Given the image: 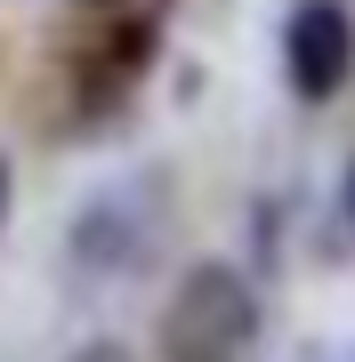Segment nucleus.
Wrapping results in <instances>:
<instances>
[{"instance_id": "f257e3e1", "label": "nucleus", "mask_w": 355, "mask_h": 362, "mask_svg": "<svg viewBox=\"0 0 355 362\" xmlns=\"http://www.w3.org/2000/svg\"><path fill=\"white\" fill-rule=\"evenodd\" d=\"M259 338V290L235 258H202L178 274L170 306H162L154 354L162 362H242Z\"/></svg>"}, {"instance_id": "f03ea898", "label": "nucleus", "mask_w": 355, "mask_h": 362, "mask_svg": "<svg viewBox=\"0 0 355 362\" xmlns=\"http://www.w3.org/2000/svg\"><path fill=\"white\" fill-rule=\"evenodd\" d=\"M283 81L307 105L339 97L355 81V8L347 0H299L283 16Z\"/></svg>"}, {"instance_id": "7ed1b4c3", "label": "nucleus", "mask_w": 355, "mask_h": 362, "mask_svg": "<svg viewBox=\"0 0 355 362\" xmlns=\"http://www.w3.org/2000/svg\"><path fill=\"white\" fill-rule=\"evenodd\" d=\"M154 242H162L154 185H106V194H97V202L65 226V250H73L81 274H130Z\"/></svg>"}, {"instance_id": "20e7f679", "label": "nucleus", "mask_w": 355, "mask_h": 362, "mask_svg": "<svg viewBox=\"0 0 355 362\" xmlns=\"http://www.w3.org/2000/svg\"><path fill=\"white\" fill-rule=\"evenodd\" d=\"M154 65V16H130V25H113L106 40H97L89 57H81V73H73V89H81V105H113L121 89H130V81Z\"/></svg>"}, {"instance_id": "39448f33", "label": "nucleus", "mask_w": 355, "mask_h": 362, "mask_svg": "<svg viewBox=\"0 0 355 362\" xmlns=\"http://www.w3.org/2000/svg\"><path fill=\"white\" fill-rule=\"evenodd\" d=\"M73 362H121V346H106V338H97V346H81Z\"/></svg>"}, {"instance_id": "423d86ee", "label": "nucleus", "mask_w": 355, "mask_h": 362, "mask_svg": "<svg viewBox=\"0 0 355 362\" xmlns=\"http://www.w3.org/2000/svg\"><path fill=\"white\" fill-rule=\"evenodd\" d=\"M291 362H331V346H299V354H291Z\"/></svg>"}, {"instance_id": "0eeeda50", "label": "nucleus", "mask_w": 355, "mask_h": 362, "mask_svg": "<svg viewBox=\"0 0 355 362\" xmlns=\"http://www.w3.org/2000/svg\"><path fill=\"white\" fill-rule=\"evenodd\" d=\"M0 218H9V161H0Z\"/></svg>"}, {"instance_id": "6e6552de", "label": "nucleus", "mask_w": 355, "mask_h": 362, "mask_svg": "<svg viewBox=\"0 0 355 362\" xmlns=\"http://www.w3.org/2000/svg\"><path fill=\"white\" fill-rule=\"evenodd\" d=\"M347 218H355V161H347Z\"/></svg>"}, {"instance_id": "1a4fd4ad", "label": "nucleus", "mask_w": 355, "mask_h": 362, "mask_svg": "<svg viewBox=\"0 0 355 362\" xmlns=\"http://www.w3.org/2000/svg\"><path fill=\"white\" fill-rule=\"evenodd\" d=\"M89 8H113V0H89Z\"/></svg>"}]
</instances>
